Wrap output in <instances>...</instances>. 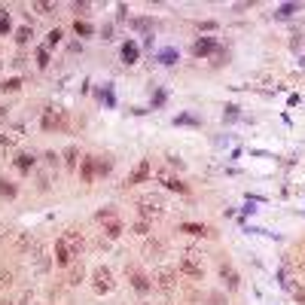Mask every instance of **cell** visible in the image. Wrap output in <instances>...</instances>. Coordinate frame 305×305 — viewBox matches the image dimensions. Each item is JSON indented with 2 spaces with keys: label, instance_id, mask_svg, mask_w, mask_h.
I'll return each instance as SVG.
<instances>
[{
  "label": "cell",
  "instance_id": "cell-1",
  "mask_svg": "<svg viewBox=\"0 0 305 305\" xmlns=\"http://www.w3.org/2000/svg\"><path fill=\"white\" fill-rule=\"evenodd\" d=\"M40 125H43V131H61V128H67V110L46 107L43 116H40Z\"/></svg>",
  "mask_w": 305,
  "mask_h": 305
},
{
  "label": "cell",
  "instance_id": "cell-2",
  "mask_svg": "<svg viewBox=\"0 0 305 305\" xmlns=\"http://www.w3.org/2000/svg\"><path fill=\"white\" fill-rule=\"evenodd\" d=\"M177 272L189 275V278H205V265H202V256L196 250H186L177 262Z\"/></svg>",
  "mask_w": 305,
  "mask_h": 305
},
{
  "label": "cell",
  "instance_id": "cell-3",
  "mask_svg": "<svg viewBox=\"0 0 305 305\" xmlns=\"http://www.w3.org/2000/svg\"><path fill=\"white\" fill-rule=\"evenodd\" d=\"M174 281H177V269H174V265H159L156 275H152V284H156V290H162V293H171Z\"/></svg>",
  "mask_w": 305,
  "mask_h": 305
},
{
  "label": "cell",
  "instance_id": "cell-4",
  "mask_svg": "<svg viewBox=\"0 0 305 305\" xmlns=\"http://www.w3.org/2000/svg\"><path fill=\"white\" fill-rule=\"evenodd\" d=\"M113 272L107 269V265H101V269H95V293H101V296H107V293H113Z\"/></svg>",
  "mask_w": 305,
  "mask_h": 305
},
{
  "label": "cell",
  "instance_id": "cell-5",
  "mask_svg": "<svg viewBox=\"0 0 305 305\" xmlns=\"http://www.w3.org/2000/svg\"><path fill=\"white\" fill-rule=\"evenodd\" d=\"M149 174H152V165H149V159H140L137 165H134V171L125 177V186H137V183H146L149 180Z\"/></svg>",
  "mask_w": 305,
  "mask_h": 305
},
{
  "label": "cell",
  "instance_id": "cell-6",
  "mask_svg": "<svg viewBox=\"0 0 305 305\" xmlns=\"http://www.w3.org/2000/svg\"><path fill=\"white\" fill-rule=\"evenodd\" d=\"M217 49H220L217 37H199V40L193 43V55H196V58H208V55H214Z\"/></svg>",
  "mask_w": 305,
  "mask_h": 305
},
{
  "label": "cell",
  "instance_id": "cell-7",
  "mask_svg": "<svg viewBox=\"0 0 305 305\" xmlns=\"http://www.w3.org/2000/svg\"><path fill=\"white\" fill-rule=\"evenodd\" d=\"M52 256H55V262H58V265H64V269L76 262V256L70 253V247H67V241H64V238H58V241H55V247H52Z\"/></svg>",
  "mask_w": 305,
  "mask_h": 305
},
{
  "label": "cell",
  "instance_id": "cell-8",
  "mask_svg": "<svg viewBox=\"0 0 305 305\" xmlns=\"http://www.w3.org/2000/svg\"><path fill=\"white\" fill-rule=\"evenodd\" d=\"M156 177H159V183H162L165 189H171V193H180V196H186V193H189V186H186V183H183L180 177L168 174V171H159Z\"/></svg>",
  "mask_w": 305,
  "mask_h": 305
},
{
  "label": "cell",
  "instance_id": "cell-9",
  "mask_svg": "<svg viewBox=\"0 0 305 305\" xmlns=\"http://www.w3.org/2000/svg\"><path fill=\"white\" fill-rule=\"evenodd\" d=\"M61 238L67 241V247H70V253H73L76 259H80V256H83V247H86V241H83V235H80V232H76V229H67V232H64Z\"/></svg>",
  "mask_w": 305,
  "mask_h": 305
},
{
  "label": "cell",
  "instance_id": "cell-10",
  "mask_svg": "<svg viewBox=\"0 0 305 305\" xmlns=\"http://www.w3.org/2000/svg\"><path fill=\"white\" fill-rule=\"evenodd\" d=\"M137 214H140L143 220L159 217V214H162V202H159V199H140V202H137Z\"/></svg>",
  "mask_w": 305,
  "mask_h": 305
},
{
  "label": "cell",
  "instance_id": "cell-11",
  "mask_svg": "<svg viewBox=\"0 0 305 305\" xmlns=\"http://www.w3.org/2000/svg\"><path fill=\"white\" fill-rule=\"evenodd\" d=\"M128 278H131V287H134V290H137L140 296H146V293L152 290V281H149V278H146L143 272H137V269H131V272H128Z\"/></svg>",
  "mask_w": 305,
  "mask_h": 305
},
{
  "label": "cell",
  "instance_id": "cell-12",
  "mask_svg": "<svg viewBox=\"0 0 305 305\" xmlns=\"http://www.w3.org/2000/svg\"><path fill=\"white\" fill-rule=\"evenodd\" d=\"M220 278L226 281V287H229V290H238V287H241V278H238V272L232 269V265H226V262L220 265Z\"/></svg>",
  "mask_w": 305,
  "mask_h": 305
},
{
  "label": "cell",
  "instance_id": "cell-13",
  "mask_svg": "<svg viewBox=\"0 0 305 305\" xmlns=\"http://www.w3.org/2000/svg\"><path fill=\"white\" fill-rule=\"evenodd\" d=\"M180 232H186V235H193V238H208V235H214L208 226H202V223H180Z\"/></svg>",
  "mask_w": 305,
  "mask_h": 305
},
{
  "label": "cell",
  "instance_id": "cell-14",
  "mask_svg": "<svg viewBox=\"0 0 305 305\" xmlns=\"http://www.w3.org/2000/svg\"><path fill=\"white\" fill-rule=\"evenodd\" d=\"M31 253H34V262H37V269H40V272H46V269H49V256H46V247H43L40 241H34V244H31Z\"/></svg>",
  "mask_w": 305,
  "mask_h": 305
},
{
  "label": "cell",
  "instance_id": "cell-15",
  "mask_svg": "<svg viewBox=\"0 0 305 305\" xmlns=\"http://www.w3.org/2000/svg\"><path fill=\"white\" fill-rule=\"evenodd\" d=\"M119 55H122V61H125V64H137V58H140V46H137L134 40H128V43H122Z\"/></svg>",
  "mask_w": 305,
  "mask_h": 305
},
{
  "label": "cell",
  "instance_id": "cell-16",
  "mask_svg": "<svg viewBox=\"0 0 305 305\" xmlns=\"http://www.w3.org/2000/svg\"><path fill=\"white\" fill-rule=\"evenodd\" d=\"M83 275H86V269H83V262H73V265H67V284H70V287H80Z\"/></svg>",
  "mask_w": 305,
  "mask_h": 305
},
{
  "label": "cell",
  "instance_id": "cell-17",
  "mask_svg": "<svg viewBox=\"0 0 305 305\" xmlns=\"http://www.w3.org/2000/svg\"><path fill=\"white\" fill-rule=\"evenodd\" d=\"M156 61H159V64H165V67H171V64H177V61H180V52H177L174 46H165V49L156 55Z\"/></svg>",
  "mask_w": 305,
  "mask_h": 305
},
{
  "label": "cell",
  "instance_id": "cell-18",
  "mask_svg": "<svg viewBox=\"0 0 305 305\" xmlns=\"http://www.w3.org/2000/svg\"><path fill=\"white\" fill-rule=\"evenodd\" d=\"M80 174H83L86 183L95 180V156H83V159H80Z\"/></svg>",
  "mask_w": 305,
  "mask_h": 305
},
{
  "label": "cell",
  "instance_id": "cell-19",
  "mask_svg": "<svg viewBox=\"0 0 305 305\" xmlns=\"http://www.w3.org/2000/svg\"><path fill=\"white\" fill-rule=\"evenodd\" d=\"M13 162H16V168H19V171H22V174H31V168H34V165H37V159H34V156H31V152H19V156H16V159H13Z\"/></svg>",
  "mask_w": 305,
  "mask_h": 305
},
{
  "label": "cell",
  "instance_id": "cell-20",
  "mask_svg": "<svg viewBox=\"0 0 305 305\" xmlns=\"http://www.w3.org/2000/svg\"><path fill=\"white\" fill-rule=\"evenodd\" d=\"M113 171V159L110 156H95V177H107Z\"/></svg>",
  "mask_w": 305,
  "mask_h": 305
},
{
  "label": "cell",
  "instance_id": "cell-21",
  "mask_svg": "<svg viewBox=\"0 0 305 305\" xmlns=\"http://www.w3.org/2000/svg\"><path fill=\"white\" fill-rule=\"evenodd\" d=\"M61 159H64V165L73 171L76 165H80V149H76V146H67V149L61 152Z\"/></svg>",
  "mask_w": 305,
  "mask_h": 305
},
{
  "label": "cell",
  "instance_id": "cell-22",
  "mask_svg": "<svg viewBox=\"0 0 305 305\" xmlns=\"http://www.w3.org/2000/svg\"><path fill=\"white\" fill-rule=\"evenodd\" d=\"M122 232H125V229H122V223H119V220H110V223L104 226V235H107L110 241H116V238H119Z\"/></svg>",
  "mask_w": 305,
  "mask_h": 305
},
{
  "label": "cell",
  "instance_id": "cell-23",
  "mask_svg": "<svg viewBox=\"0 0 305 305\" xmlns=\"http://www.w3.org/2000/svg\"><path fill=\"white\" fill-rule=\"evenodd\" d=\"M16 193H19V186L13 180H7V177H0V196H4V199H16Z\"/></svg>",
  "mask_w": 305,
  "mask_h": 305
},
{
  "label": "cell",
  "instance_id": "cell-24",
  "mask_svg": "<svg viewBox=\"0 0 305 305\" xmlns=\"http://www.w3.org/2000/svg\"><path fill=\"white\" fill-rule=\"evenodd\" d=\"M302 10V4H281V7H275V16L278 19H290L293 13H299Z\"/></svg>",
  "mask_w": 305,
  "mask_h": 305
},
{
  "label": "cell",
  "instance_id": "cell-25",
  "mask_svg": "<svg viewBox=\"0 0 305 305\" xmlns=\"http://www.w3.org/2000/svg\"><path fill=\"white\" fill-rule=\"evenodd\" d=\"M238 116H241V107H238V104H226V107H223V119H226V122H235Z\"/></svg>",
  "mask_w": 305,
  "mask_h": 305
},
{
  "label": "cell",
  "instance_id": "cell-26",
  "mask_svg": "<svg viewBox=\"0 0 305 305\" xmlns=\"http://www.w3.org/2000/svg\"><path fill=\"white\" fill-rule=\"evenodd\" d=\"M19 137H22V128H16L13 134H0V149H10V146L19 140Z\"/></svg>",
  "mask_w": 305,
  "mask_h": 305
},
{
  "label": "cell",
  "instance_id": "cell-27",
  "mask_svg": "<svg viewBox=\"0 0 305 305\" xmlns=\"http://www.w3.org/2000/svg\"><path fill=\"white\" fill-rule=\"evenodd\" d=\"M19 89H22V80H19V76H10V80L0 83V92H19Z\"/></svg>",
  "mask_w": 305,
  "mask_h": 305
},
{
  "label": "cell",
  "instance_id": "cell-28",
  "mask_svg": "<svg viewBox=\"0 0 305 305\" xmlns=\"http://www.w3.org/2000/svg\"><path fill=\"white\" fill-rule=\"evenodd\" d=\"M174 125H193V128H199L202 122L196 116H189V113H180V116H174Z\"/></svg>",
  "mask_w": 305,
  "mask_h": 305
},
{
  "label": "cell",
  "instance_id": "cell-29",
  "mask_svg": "<svg viewBox=\"0 0 305 305\" xmlns=\"http://www.w3.org/2000/svg\"><path fill=\"white\" fill-rule=\"evenodd\" d=\"M128 28H134V31H149V34H152V22H149V19H128Z\"/></svg>",
  "mask_w": 305,
  "mask_h": 305
},
{
  "label": "cell",
  "instance_id": "cell-30",
  "mask_svg": "<svg viewBox=\"0 0 305 305\" xmlns=\"http://www.w3.org/2000/svg\"><path fill=\"white\" fill-rule=\"evenodd\" d=\"M73 31H76V34H80V37H92V34H95V28H92L89 22H80V19H76V22H73Z\"/></svg>",
  "mask_w": 305,
  "mask_h": 305
},
{
  "label": "cell",
  "instance_id": "cell-31",
  "mask_svg": "<svg viewBox=\"0 0 305 305\" xmlns=\"http://www.w3.org/2000/svg\"><path fill=\"white\" fill-rule=\"evenodd\" d=\"M37 67H40V70H46V67H49V49H46V46L37 49Z\"/></svg>",
  "mask_w": 305,
  "mask_h": 305
},
{
  "label": "cell",
  "instance_id": "cell-32",
  "mask_svg": "<svg viewBox=\"0 0 305 305\" xmlns=\"http://www.w3.org/2000/svg\"><path fill=\"white\" fill-rule=\"evenodd\" d=\"M95 220H101V223H110V220H116V211H113V208H101V211L95 214Z\"/></svg>",
  "mask_w": 305,
  "mask_h": 305
},
{
  "label": "cell",
  "instance_id": "cell-33",
  "mask_svg": "<svg viewBox=\"0 0 305 305\" xmlns=\"http://www.w3.org/2000/svg\"><path fill=\"white\" fill-rule=\"evenodd\" d=\"M61 37H64V34H61L58 28H55V31H49V37H46V49H52V46H58V43H61Z\"/></svg>",
  "mask_w": 305,
  "mask_h": 305
},
{
  "label": "cell",
  "instance_id": "cell-34",
  "mask_svg": "<svg viewBox=\"0 0 305 305\" xmlns=\"http://www.w3.org/2000/svg\"><path fill=\"white\" fill-rule=\"evenodd\" d=\"M31 40V28L28 25H22L19 31H16V43H28Z\"/></svg>",
  "mask_w": 305,
  "mask_h": 305
},
{
  "label": "cell",
  "instance_id": "cell-35",
  "mask_svg": "<svg viewBox=\"0 0 305 305\" xmlns=\"http://www.w3.org/2000/svg\"><path fill=\"white\" fill-rule=\"evenodd\" d=\"M290 293H293V299H296V305H305V287H293Z\"/></svg>",
  "mask_w": 305,
  "mask_h": 305
},
{
  "label": "cell",
  "instance_id": "cell-36",
  "mask_svg": "<svg viewBox=\"0 0 305 305\" xmlns=\"http://www.w3.org/2000/svg\"><path fill=\"white\" fill-rule=\"evenodd\" d=\"M10 31V16H7V10H0V34H7Z\"/></svg>",
  "mask_w": 305,
  "mask_h": 305
},
{
  "label": "cell",
  "instance_id": "cell-37",
  "mask_svg": "<svg viewBox=\"0 0 305 305\" xmlns=\"http://www.w3.org/2000/svg\"><path fill=\"white\" fill-rule=\"evenodd\" d=\"M13 284V272H0V290H7Z\"/></svg>",
  "mask_w": 305,
  "mask_h": 305
},
{
  "label": "cell",
  "instance_id": "cell-38",
  "mask_svg": "<svg viewBox=\"0 0 305 305\" xmlns=\"http://www.w3.org/2000/svg\"><path fill=\"white\" fill-rule=\"evenodd\" d=\"M134 232H137V235H149V223H146V220L134 223Z\"/></svg>",
  "mask_w": 305,
  "mask_h": 305
},
{
  "label": "cell",
  "instance_id": "cell-39",
  "mask_svg": "<svg viewBox=\"0 0 305 305\" xmlns=\"http://www.w3.org/2000/svg\"><path fill=\"white\" fill-rule=\"evenodd\" d=\"M165 98H168V95H165V89H159L156 95H152V107H162V104H165Z\"/></svg>",
  "mask_w": 305,
  "mask_h": 305
},
{
  "label": "cell",
  "instance_id": "cell-40",
  "mask_svg": "<svg viewBox=\"0 0 305 305\" xmlns=\"http://www.w3.org/2000/svg\"><path fill=\"white\" fill-rule=\"evenodd\" d=\"M34 10L46 16V13H52V10H55V4H34Z\"/></svg>",
  "mask_w": 305,
  "mask_h": 305
},
{
  "label": "cell",
  "instance_id": "cell-41",
  "mask_svg": "<svg viewBox=\"0 0 305 305\" xmlns=\"http://www.w3.org/2000/svg\"><path fill=\"white\" fill-rule=\"evenodd\" d=\"M101 98L107 101V107H116V98H113V92H110V89H104V92H101Z\"/></svg>",
  "mask_w": 305,
  "mask_h": 305
},
{
  "label": "cell",
  "instance_id": "cell-42",
  "mask_svg": "<svg viewBox=\"0 0 305 305\" xmlns=\"http://www.w3.org/2000/svg\"><path fill=\"white\" fill-rule=\"evenodd\" d=\"M116 19H119V22H125V19H128V7H125V4H119V7H116Z\"/></svg>",
  "mask_w": 305,
  "mask_h": 305
},
{
  "label": "cell",
  "instance_id": "cell-43",
  "mask_svg": "<svg viewBox=\"0 0 305 305\" xmlns=\"http://www.w3.org/2000/svg\"><path fill=\"white\" fill-rule=\"evenodd\" d=\"M253 214H256V208H253V202H247V205L241 208V220H244V217H253Z\"/></svg>",
  "mask_w": 305,
  "mask_h": 305
},
{
  "label": "cell",
  "instance_id": "cell-44",
  "mask_svg": "<svg viewBox=\"0 0 305 305\" xmlns=\"http://www.w3.org/2000/svg\"><path fill=\"white\" fill-rule=\"evenodd\" d=\"M165 159H168L171 168H183V159H177V156H165Z\"/></svg>",
  "mask_w": 305,
  "mask_h": 305
},
{
  "label": "cell",
  "instance_id": "cell-45",
  "mask_svg": "<svg viewBox=\"0 0 305 305\" xmlns=\"http://www.w3.org/2000/svg\"><path fill=\"white\" fill-rule=\"evenodd\" d=\"M205 305H226V302H223V296H220V293H214V296H211Z\"/></svg>",
  "mask_w": 305,
  "mask_h": 305
},
{
  "label": "cell",
  "instance_id": "cell-46",
  "mask_svg": "<svg viewBox=\"0 0 305 305\" xmlns=\"http://www.w3.org/2000/svg\"><path fill=\"white\" fill-rule=\"evenodd\" d=\"M101 34H104V40H113V25H104Z\"/></svg>",
  "mask_w": 305,
  "mask_h": 305
},
{
  "label": "cell",
  "instance_id": "cell-47",
  "mask_svg": "<svg viewBox=\"0 0 305 305\" xmlns=\"http://www.w3.org/2000/svg\"><path fill=\"white\" fill-rule=\"evenodd\" d=\"M199 28H202V31H217V22H202Z\"/></svg>",
  "mask_w": 305,
  "mask_h": 305
},
{
  "label": "cell",
  "instance_id": "cell-48",
  "mask_svg": "<svg viewBox=\"0 0 305 305\" xmlns=\"http://www.w3.org/2000/svg\"><path fill=\"white\" fill-rule=\"evenodd\" d=\"M4 113H7V107H0V116H4Z\"/></svg>",
  "mask_w": 305,
  "mask_h": 305
},
{
  "label": "cell",
  "instance_id": "cell-49",
  "mask_svg": "<svg viewBox=\"0 0 305 305\" xmlns=\"http://www.w3.org/2000/svg\"><path fill=\"white\" fill-rule=\"evenodd\" d=\"M299 64H302V67H305V58H299Z\"/></svg>",
  "mask_w": 305,
  "mask_h": 305
},
{
  "label": "cell",
  "instance_id": "cell-50",
  "mask_svg": "<svg viewBox=\"0 0 305 305\" xmlns=\"http://www.w3.org/2000/svg\"><path fill=\"white\" fill-rule=\"evenodd\" d=\"M299 214H302V217H305V211H299Z\"/></svg>",
  "mask_w": 305,
  "mask_h": 305
}]
</instances>
